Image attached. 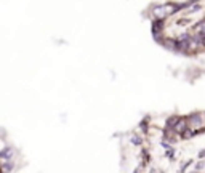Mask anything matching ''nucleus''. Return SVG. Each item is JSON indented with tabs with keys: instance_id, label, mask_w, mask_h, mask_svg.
<instances>
[{
	"instance_id": "nucleus-1",
	"label": "nucleus",
	"mask_w": 205,
	"mask_h": 173,
	"mask_svg": "<svg viewBox=\"0 0 205 173\" xmlns=\"http://www.w3.org/2000/svg\"><path fill=\"white\" fill-rule=\"evenodd\" d=\"M191 122H194L192 125H200L202 119H200V115H194V117H191Z\"/></svg>"
},
{
	"instance_id": "nucleus-3",
	"label": "nucleus",
	"mask_w": 205,
	"mask_h": 173,
	"mask_svg": "<svg viewBox=\"0 0 205 173\" xmlns=\"http://www.w3.org/2000/svg\"><path fill=\"white\" fill-rule=\"evenodd\" d=\"M131 143H135V144H141V140H140V138H131Z\"/></svg>"
},
{
	"instance_id": "nucleus-2",
	"label": "nucleus",
	"mask_w": 205,
	"mask_h": 173,
	"mask_svg": "<svg viewBox=\"0 0 205 173\" xmlns=\"http://www.w3.org/2000/svg\"><path fill=\"white\" fill-rule=\"evenodd\" d=\"M197 38H199V40H200V42H203V43H205V28H203V29H202V31L199 32V35H197Z\"/></svg>"
}]
</instances>
